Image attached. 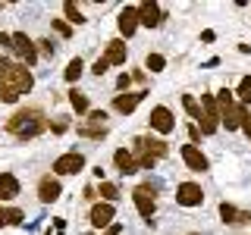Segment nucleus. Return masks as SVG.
<instances>
[{
	"label": "nucleus",
	"mask_w": 251,
	"mask_h": 235,
	"mask_svg": "<svg viewBox=\"0 0 251 235\" xmlns=\"http://www.w3.org/2000/svg\"><path fill=\"white\" fill-rule=\"evenodd\" d=\"M138 19H141V25L157 28L163 22V13H160V6H157V3H141L138 6Z\"/></svg>",
	"instance_id": "17"
},
{
	"label": "nucleus",
	"mask_w": 251,
	"mask_h": 235,
	"mask_svg": "<svg viewBox=\"0 0 251 235\" xmlns=\"http://www.w3.org/2000/svg\"><path fill=\"white\" fill-rule=\"evenodd\" d=\"M13 50H16V57H19V63H25V66H35L38 63V47L28 35H22V31L13 35Z\"/></svg>",
	"instance_id": "7"
},
{
	"label": "nucleus",
	"mask_w": 251,
	"mask_h": 235,
	"mask_svg": "<svg viewBox=\"0 0 251 235\" xmlns=\"http://www.w3.org/2000/svg\"><path fill=\"white\" fill-rule=\"evenodd\" d=\"M63 13H66V19L73 22V25H82V22H85V16H82V10H78V6L73 3V0H66V3H63Z\"/></svg>",
	"instance_id": "23"
},
{
	"label": "nucleus",
	"mask_w": 251,
	"mask_h": 235,
	"mask_svg": "<svg viewBox=\"0 0 251 235\" xmlns=\"http://www.w3.org/2000/svg\"><path fill=\"white\" fill-rule=\"evenodd\" d=\"M116 85H120V91L126 94V91H129V85H132V75H129V72H123V75H120V82H116Z\"/></svg>",
	"instance_id": "33"
},
{
	"label": "nucleus",
	"mask_w": 251,
	"mask_h": 235,
	"mask_svg": "<svg viewBox=\"0 0 251 235\" xmlns=\"http://www.w3.org/2000/svg\"><path fill=\"white\" fill-rule=\"evenodd\" d=\"M201 201H204L201 185H195V182H182V185L176 188V204H182V207H198Z\"/></svg>",
	"instance_id": "11"
},
{
	"label": "nucleus",
	"mask_w": 251,
	"mask_h": 235,
	"mask_svg": "<svg viewBox=\"0 0 251 235\" xmlns=\"http://www.w3.org/2000/svg\"><path fill=\"white\" fill-rule=\"evenodd\" d=\"M132 201H135V207H138V213L151 223V216H154V210H157V198H154V188L151 185H138L135 191H132Z\"/></svg>",
	"instance_id": "8"
},
{
	"label": "nucleus",
	"mask_w": 251,
	"mask_h": 235,
	"mask_svg": "<svg viewBox=\"0 0 251 235\" xmlns=\"http://www.w3.org/2000/svg\"><path fill=\"white\" fill-rule=\"evenodd\" d=\"M69 104H73L75 113H91V110H88V97H85L82 91H69Z\"/></svg>",
	"instance_id": "22"
},
{
	"label": "nucleus",
	"mask_w": 251,
	"mask_h": 235,
	"mask_svg": "<svg viewBox=\"0 0 251 235\" xmlns=\"http://www.w3.org/2000/svg\"><path fill=\"white\" fill-rule=\"evenodd\" d=\"M82 69H85V66H82V60H78V57H75V60H69L66 72H63V75H66V82H78V75H82Z\"/></svg>",
	"instance_id": "26"
},
{
	"label": "nucleus",
	"mask_w": 251,
	"mask_h": 235,
	"mask_svg": "<svg viewBox=\"0 0 251 235\" xmlns=\"http://www.w3.org/2000/svg\"><path fill=\"white\" fill-rule=\"evenodd\" d=\"M201 122H198V129H201V135H214L217 132V125H220V107H217V97L214 94H201Z\"/></svg>",
	"instance_id": "5"
},
{
	"label": "nucleus",
	"mask_w": 251,
	"mask_h": 235,
	"mask_svg": "<svg viewBox=\"0 0 251 235\" xmlns=\"http://www.w3.org/2000/svg\"><path fill=\"white\" fill-rule=\"evenodd\" d=\"M232 94H235V91H229V88H223V91L217 94L220 122H226V129H242V122H245V116H248V107L239 104Z\"/></svg>",
	"instance_id": "4"
},
{
	"label": "nucleus",
	"mask_w": 251,
	"mask_h": 235,
	"mask_svg": "<svg viewBox=\"0 0 251 235\" xmlns=\"http://www.w3.org/2000/svg\"><path fill=\"white\" fill-rule=\"evenodd\" d=\"M126 44L120 41V38H113V41H107V53H104V60L110 63V66H120V63H126Z\"/></svg>",
	"instance_id": "20"
},
{
	"label": "nucleus",
	"mask_w": 251,
	"mask_h": 235,
	"mask_svg": "<svg viewBox=\"0 0 251 235\" xmlns=\"http://www.w3.org/2000/svg\"><path fill=\"white\" fill-rule=\"evenodd\" d=\"M6 129H10L16 138L28 141V138L41 135V132L47 129V119H44V113H41V110H35V107H25V110H16V113L10 116Z\"/></svg>",
	"instance_id": "2"
},
{
	"label": "nucleus",
	"mask_w": 251,
	"mask_h": 235,
	"mask_svg": "<svg viewBox=\"0 0 251 235\" xmlns=\"http://www.w3.org/2000/svg\"><path fill=\"white\" fill-rule=\"evenodd\" d=\"M113 163H116V169H120L123 176H132V172H138V160H135V154L126 151V147H120V151L113 154Z\"/></svg>",
	"instance_id": "16"
},
{
	"label": "nucleus",
	"mask_w": 251,
	"mask_h": 235,
	"mask_svg": "<svg viewBox=\"0 0 251 235\" xmlns=\"http://www.w3.org/2000/svg\"><path fill=\"white\" fill-rule=\"evenodd\" d=\"M107 69H110V63H107L104 57H98V63H94V66H91V72H94V75H104Z\"/></svg>",
	"instance_id": "31"
},
{
	"label": "nucleus",
	"mask_w": 251,
	"mask_h": 235,
	"mask_svg": "<svg viewBox=\"0 0 251 235\" xmlns=\"http://www.w3.org/2000/svg\"><path fill=\"white\" fill-rule=\"evenodd\" d=\"M120 232H123L120 223H110V226H107V235H120Z\"/></svg>",
	"instance_id": "35"
},
{
	"label": "nucleus",
	"mask_w": 251,
	"mask_h": 235,
	"mask_svg": "<svg viewBox=\"0 0 251 235\" xmlns=\"http://www.w3.org/2000/svg\"><path fill=\"white\" fill-rule=\"evenodd\" d=\"M148 122H151V129L160 132V135H170V132L176 129V119H173V113L167 107H154L151 116H148Z\"/></svg>",
	"instance_id": "10"
},
{
	"label": "nucleus",
	"mask_w": 251,
	"mask_h": 235,
	"mask_svg": "<svg viewBox=\"0 0 251 235\" xmlns=\"http://www.w3.org/2000/svg\"><path fill=\"white\" fill-rule=\"evenodd\" d=\"M192 235H198V232H192Z\"/></svg>",
	"instance_id": "37"
},
{
	"label": "nucleus",
	"mask_w": 251,
	"mask_h": 235,
	"mask_svg": "<svg viewBox=\"0 0 251 235\" xmlns=\"http://www.w3.org/2000/svg\"><path fill=\"white\" fill-rule=\"evenodd\" d=\"M75 132H78L82 138H94V141H100V138L107 135V113H104V110H91L88 119L78 125Z\"/></svg>",
	"instance_id": "6"
},
{
	"label": "nucleus",
	"mask_w": 251,
	"mask_h": 235,
	"mask_svg": "<svg viewBox=\"0 0 251 235\" xmlns=\"http://www.w3.org/2000/svg\"><path fill=\"white\" fill-rule=\"evenodd\" d=\"M63 194V188H60V182L57 179H50V176H44L41 182H38V198H41L44 204H53Z\"/></svg>",
	"instance_id": "15"
},
{
	"label": "nucleus",
	"mask_w": 251,
	"mask_h": 235,
	"mask_svg": "<svg viewBox=\"0 0 251 235\" xmlns=\"http://www.w3.org/2000/svg\"><path fill=\"white\" fill-rule=\"evenodd\" d=\"M242 129H245V135H248V141H251V113L245 116V122H242Z\"/></svg>",
	"instance_id": "36"
},
{
	"label": "nucleus",
	"mask_w": 251,
	"mask_h": 235,
	"mask_svg": "<svg viewBox=\"0 0 251 235\" xmlns=\"http://www.w3.org/2000/svg\"><path fill=\"white\" fill-rule=\"evenodd\" d=\"M135 160H138V169H154V163L160 160V157H167L170 154V147H167V141H160V138H151V135H141L135 138Z\"/></svg>",
	"instance_id": "3"
},
{
	"label": "nucleus",
	"mask_w": 251,
	"mask_h": 235,
	"mask_svg": "<svg viewBox=\"0 0 251 235\" xmlns=\"http://www.w3.org/2000/svg\"><path fill=\"white\" fill-rule=\"evenodd\" d=\"M53 28H57L63 38H69V35H73V28H69V22H63V19H53Z\"/></svg>",
	"instance_id": "32"
},
{
	"label": "nucleus",
	"mask_w": 251,
	"mask_h": 235,
	"mask_svg": "<svg viewBox=\"0 0 251 235\" xmlns=\"http://www.w3.org/2000/svg\"><path fill=\"white\" fill-rule=\"evenodd\" d=\"M116 25H120V31H123L126 38L135 35V28L141 25V19H138V6H126V10L120 13V19H116Z\"/></svg>",
	"instance_id": "14"
},
{
	"label": "nucleus",
	"mask_w": 251,
	"mask_h": 235,
	"mask_svg": "<svg viewBox=\"0 0 251 235\" xmlns=\"http://www.w3.org/2000/svg\"><path fill=\"white\" fill-rule=\"evenodd\" d=\"M145 66L151 69V72H160L163 66H167V60L160 57V53H148V60H145Z\"/></svg>",
	"instance_id": "28"
},
{
	"label": "nucleus",
	"mask_w": 251,
	"mask_h": 235,
	"mask_svg": "<svg viewBox=\"0 0 251 235\" xmlns=\"http://www.w3.org/2000/svg\"><path fill=\"white\" fill-rule=\"evenodd\" d=\"M182 107L188 110V116H192V119H198V122H201V116H204V113H201V104L192 97V94H182Z\"/></svg>",
	"instance_id": "24"
},
{
	"label": "nucleus",
	"mask_w": 251,
	"mask_h": 235,
	"mask_svg": "<svg viewBox=\"0 0 251 235\" xmlns=\"http://www.w3.org/2000/svg\"><path fill=\"white\" fill-rule=\"evenodd\" d=\"M113 219V204H94L91 207V226L94 229H104Z\"/></svg>",
	"instance_id": "18"
},
{
	"label": "nucleus",
	"mask_w": 251,
	"mask_h": 235,
	"mask_svg": "<svg viewBox=\"0 0 251 235\" xmlns=\"http://www.w3.org/2000/svg\"><path fill=\"white\" fill-rule=\"evenodd\" d=\"M182 160H185V166L192 169V172H204V169L210 166V163H207V157H204V154H201L195 144H182Z\"/></svg>",
	"instance_id": "12"
},
{
	"label": "nucleus",
	"mask_w": 251,
	"mask_h": 235,
	"mask_svg": "<svg viewBox=\"0 0 251 235\" xmlns=\"http://www.w3.org/2000/svg\"><path fill=\"white\" fill-rule=\"evenodd\" d=\"M38 47H41V53H47V57H53V50H57V47H53V41L50 38H41V41H35Z\"/></svg>",
	"instance_id": "30"
},
{
	"label": "nucleus",
	"mask_w": 251,
	"mask_h": 235,
	"mask_svg": "<svg viewBox=\"0 0 251 235\" xmlns=\"http://www.w3.org/2000/svg\"><path fill=\"white\" fill-rule=\"evenodd\" d=\"M10 66H13V63H10V60H6V57H0V78H3L6 72H10Z\"/></svg>",
	"instance_id": "34"
},
{
	"label": "nucleus",
	"mask_w": 251,
	"mask_h": 235,
	"mask_svg": "<svg viewBox=\"0 0 251 235\" xmlns=\"http://www.w3.org/2000/svg\"><path fill=\"white\" fill-rule=\"evenodd\" d=\"M141 100H145V91H126V94H116L113 97V110L116 113H132Z\"/></svg>",
	"instance_id": "13"
},
{
	"label": "nucleus",
	"mask_w": 251,
	"mask_h": 235,
	"mask_svg": "<svg viewBox=\"0 0 251 235\" xmlns=\"http://www.w3.org/2000/svg\"><path fill=\"white\" fill-rule=\"evenodd\" d=\"M22 219V210H0V226H16Z\"/></svg>",
	"instance_id": "27"
},
{
	"label": "nucleus",
	"mask_w": 251,
	"mask_h": 235,
	"mask_svg": "<svg viewBox=\"0 0 251 235\" xmlns=\"http://www.w3.org/2000/svg\"><path fill=\"white\" fill-rule=\"evenodd\" d=\"M100 194L107 198V204H113L116 198H120V188H116L113 182H100Z\"/></svg>",
	"instance_id": "29"
},
{
	"label": "nucleus",
	"mask_w": 251,
	"mask_h": 235,
	"mask_svg": "<svg viewBox=\"0 0 251 235\" xmlns=\"http://www.w3.org/2000/svg\"><path fill=\"white\" fill-rule=\"evenodd\" d=\"M235 94H239V104H251V75H245V78H242V82H239V91H235Z\"/></svg>",
	"instance_id": "25"
},
{
	"label": "nucleus",
	"mask_w": 251,
	"mask_h": 235,
	"mask_svg": "<svg viewBox=\"0 0 251 235\" xmlns=\"http://www.w3.org/2000/svg\"><path fill=\"white\" fill-rule=\"evenodd\" d=\"M85 169V157L82 154H75V151H69V154H63L53 160V172L57 176H75V172H82Z\"/></svg>",
	"instance_id": "9"
},
{
	"label": "nucleus",
	"mask_w": 251,
	"mask_h": 235,
	"mask_svg": "<svg viewBox=\"0 0 251 235\" xmlns=\"http://www.w3.org/2000/svg\"><path fill=\"white\" fill-rule=\"evenodd\" d=\"M31 85H35V78H31L28 66L25 63H13L10 72L0 78V100H3V104H16L22 94L31 91Z\"/></svg>",
	"instance_id": "1"
},
{
	"label": "nucleus",
	"mask_w": 251,
	"mask_h": 235,
	"mask_svg": "<svg viewBox=\"0 0 251 235\" xmlns=\"http://www.w3.org/2000/svg\"><path fill=\"white\" fill-rule=\"evenodd\" d=\"M220 216H223V223H232V226H242V223H251V213H239V210L232 207V204H220Z\"/></svg>",
	"instance_id": "21"
},
{
	"label": "nucleus",
	"mask_w": 251,
	"mask_h": 235,
	"mask_svg": "<svg viewBox=\"0 0 251 235\" xmlns=\"http://www.w3.org/2000/svg\"><path fill=\"white\" fill-rule=\"evenodd\" d=\"M19 194V179L13 172H0V201H13Z\"/></svg>",
	"instance_id": "19"
}]
</instances>
